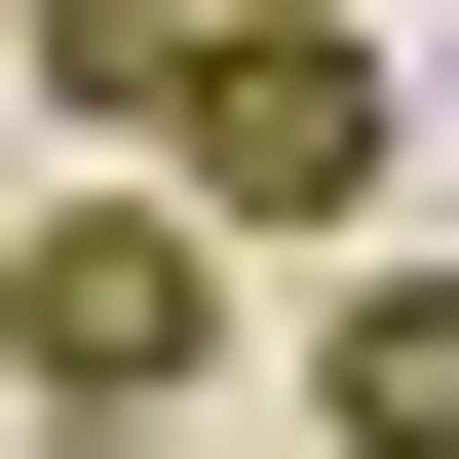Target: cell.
<instances>
[{
    "instance_id": "6da1fadb",
    "label": "cell",
    "mask_w": 459,
    "mask_h": 459,
    "mask_svg": "<svg viewBox=\"0 0 459 459\" xmlns=\"http://www.w3.org/2000/svg\"><path fill=\"white\" fill-rule=\"evenodd\" d=\"M153 192H192V230H383V0H192Z\"/></svg>"
},
{
    "instance_id": "7a4b0ae2",
    "label": "cell",
    "mask_w": 459,
    "mask_h": 459,
    "mask_svg": "<svg viewBox=\"0 0 459 459\" xmlns=\"http://www.w3.org/2000/svg\"><path fill=\"white\" fill-rule=\"evenodd\" d=\"M0 383H39V421H192V383H230V230H192V192L0 230Z\"/></svg>"
},
{
    "instance_id": "3957f363",
    "label": "cell",
    "mask_w": 459,
    "mask_h": 459,
    "mask_svg": "<svg viewBox=\"0 0 459 459\" xmlns=\"http://www.w3.org/2000/svg\"><path fill=\"white\" fill-rule=\"evenodd\" d=\"M307 421L344 459H459V268H344V307H307Z\"/></svg>"
},
{
    "instance_id": "277c9868",
    "label": "cell",
    "mask_w": 459,
    "mask_h": 459,
    "mask_svg": "<svg viewBox=\"0 0 459 459\" xmlns=\"http://www.w3.org/2000/svg\"><path fill=\"white\" fill-rule=\"evenodd\" d=\"M0 77H39V115H115V153H153V77H192V0H0Z\"/></svg>"
},
{
    "instance_id": "5b68a950",
    "label": "cell",
    "mask_w": 459,
    "mask_h": 459,
    "mask_svg": "<svg viewBox=\"0 0 459 459\" xmlns=\"http://www.w3.org/2000/svg\"><path fill=\"white\" fill-rule=\"evenodd\" d=\"M39 459H192V421H39Z\"/></svg>"
}]
</instances>
